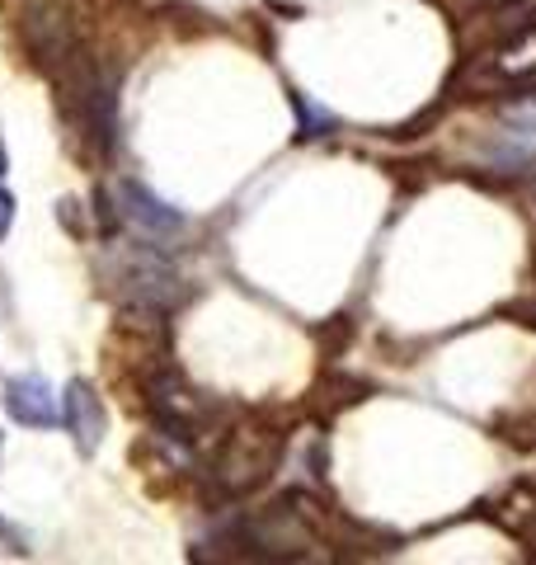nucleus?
<instances>
[{"instance_id": "1", "label": "nucleus", "mask_w": 536, "mask_h": 565, "mask_svg": "<svg viewBox=\"0 0 536 565\" xmlns=\"http://www.w3.org/2000/svg\"><path fill=\"white\" fill-rule=\"evenodd\" d=\"M278 462H282V429L264 419H245L236 429H226V438L217 444L212 481L226 494H249L278 471Z\"/></svg>"}, {"instance_id": "2", "label": "nucleus", "mask_w": 536, "mask_h": 565, "mask_svg": "<svg viewBox=\"0 0 536 565\" xmlns=\"http://www.w3.org/2000/svg\"><path fill=\"white\" fill-rule=\"evenodd\" d=\"M114 278H118V292L128 297V307H151V311H165L179 302V274L165 264V255L156 250H128L114 264Z\"/></svg>"}, {"instance_id": "3", "label": "nucleus", "mask_w": 536, "mask_h": 565, "mask_svg": "<svg viewBox=\"0 0 536 565\" xmlns=\"http://www.w3.org/2000/svg\"><path fill=\"white\" fill-rule=\"evenodd\" d=\"M118 199V222L132 226V232L141 241H174L179 232H184V212H174L170 203H160L151 189H141L137 180H122L114 189Z\"/></svg>"}, {"instance_id": "4", "label": "nucleus", "mask_w": 536, "mask_h": 565, "mask_svg": "<svg viewBox=\"0 0 536 565\" xmlns=\"http://www.w3.org/2000/svg\"><path fill=\"white\" fill-rule=\"evenodd\" d=\"M62 419H66V429L71 438H76V448L89 457V452H99L104 444V429H109V415H104V401L99 392L89 382H71L66 386V396H62Z\"/></svg>"}, {"instance_id": "5", "label": "nucleus", "mask_w": 536, "mask_h": 565, "mask_svg": "<svg viewBox=\"0 0 536 565\" xmlns=\"http://www.w3.org/2000/svg\"><path fill=\"white\" fill-rule=\"evenodd\" d=\"M6 411L14 424H29V429H52L62 419V401L52 396V386L43 377H10L6 382Z\"/></svg>"}, {"instance_id": "6", "label": "nucleus", "mask_w": 536, "mask_h": 565, "mask_svg": "<svg viewBox=\"0 0 536 565\" xmlns=\"http://www.w3.org/2000/svg\"><path fill=\"white\" fill-rule=\"evenodd\" d=\"M292 104H297V114H301V137H320V128H334V118L330 114H320V109H311L307 104V95H292Z\"/></svg>"}, {"instance_id": "7", "label": "nucleus", "mask_w": 536, "mask_h": 565, "mask_svg": "<svg viewBox=\"0 0 536 565\" xmlns=\"http://www.w3.org/2000/svg\"><path fill=\"white\" fill-rule=\"evenodd\" d=\"M10 226H14V199H10L6 189H0V241L10 236Z\"/></svg>"}, {"instance_id": "8", "label": "nucleus", "mask_w": 536, "mask_h": 565, "mask_svg": "<svg viewBox=\"0 0 536 565\" xmlns=\"http://www.w3.org/2000/svg\"><path fill=\"white\" fill-rule=\"evenodd\" d=\"M6 170H10V161H6V141H0V180H6Z\"/></svg>"}]
</instances>
